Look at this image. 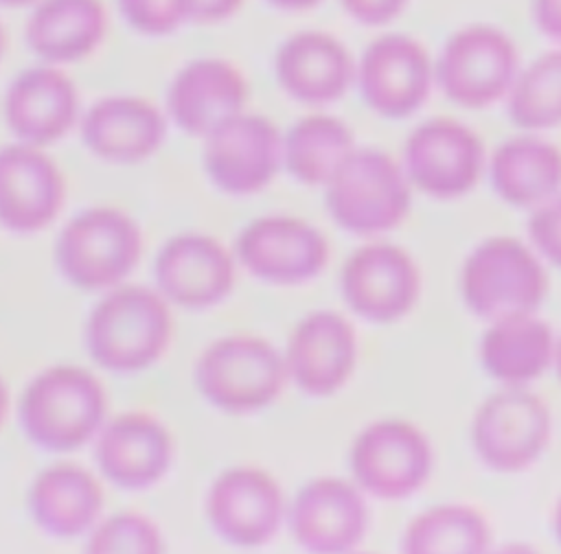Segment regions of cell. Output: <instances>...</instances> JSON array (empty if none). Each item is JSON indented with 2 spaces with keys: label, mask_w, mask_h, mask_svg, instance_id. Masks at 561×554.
<instances>
[{
  "label": "cell",
  "mask_w": 561,
  "mask_h": 554,
  "mask_svg": "<svg viewBox=\"0 0 561 554\" xmlns=\"http://www.w3.org/2000/svg\"><path fill=\"white\" fill-rule=\"evenodd\" d=\"M171 335V309L162 293L156 287L121 282L92 307L83 342L99 368L136 374L162 359Z\"/></svg>",
  "instance_id": "1"
},
{
  "label": "cell",
  "mask_w": 561,
  "mask_h": 554,
  "mask_svg": "<svg viewBox=\"0 0 561 554\" xmlns=\"http://www.w3.org/2000/svg\"><path fill=\"white\" fill-rule=\"evenodd\" d=\"M107 396L81 366H50L35 374L20 399V427L31 445L68 453L94 440L105 423Z\"/></svg>",
  "instance_id": "2"
},
{
  "label": "cell",
  "mask_w": 561,
  "mask_h": 554,
  "mask_svg": "<svg viewBox=\"0 0 561 554\" xmlns=\"http://www.w3.org/2000/svg\"><path fill=\"white\" fill-rule=\"evenodd\" d=\"M142 256V230L121 208L77 212L55 241V265L81 291H107L134 272Z\"/></svg>",
  "instance_id": "3"
},
{
  "label": "cell",
  "mask_w": 561,
  "mask_h": 554,
  "mask_svg": "<svg viewBox=\"0 0 561 554\" xmlns=\"http://www.w3.org/2000/svg\"><path fill=\"white\" fill-rule=\"evenodd\" d=\"M333 221L353 234L397 228L410 210V182L403 166L386 151L355 147L324 184Z\"/></svg>",
  "instance_id": "4"
},
{
  "label": "cell",
  "mask_w": 561,
  "mask_h": 554,
  "mask_svg": "<svg viewBox=\"0 0 561 554\" xmlns=\"http://www.w3.org/2000/svg\"><path fill=\"white\" fill-rule=\"evenodd\" d=\"M517 72L519 48L506 31L489 22L454 31L434 59V81L465 109H484L506 99Z\"/></svg>",
  "instance_id": "5"
},
{
  "label": "cell",
  "mask_w": 561,
  "mask_h": 554,
  "mask_svg": "<svg viewBox=\"0 0 561 554\" xmlns=\"http://www.w3.org/2000/svg\"><path fill=\"white\" fill-rule=\"evenodd\" d=\"M285 359L263 337L226 335L215 339L195 363V385L217 409L250 414L267 407L283 390Z\"/></svg>",
  "instance_id": "6"
},
{
  "label": "cell",
  "mask_w": 561,
  "mask_h": 554,
  "mask_svg": "<svg viewBox=\"0 0 561 554\" xmlns=\"http://www.w3.org/2000/svg\"><path fill=\"white\" fill-rule=\"evenodd\" d=\"M548 289L539 258L513 236H493L471 250L460 272L469 311L482 320L535 313Z\"/></svg>",
  "instance_id": "7"
},
{
  "label": "cell",
  "mask_w": 561,
  "mask_h": 554,
  "mask_svg": "<svg viewBox=\"0 0 561 554\" xmlns=\"http://www.w3.org/2000/svg\"><path fill=\"white\" fill-rule=\"evenodd\" d=\"M550 431L548 405L526 388L508 385L478 407L471 442L489 469L515 473L530 466L543 453Z\"/></svg>",
  "instance_id": "8"
},
{
  "label": "cell",
  "mask_w": 561,
  "mask_h": 554,
  "mask_svg": "<svg viewBox=\"0 0 561 554\" xmlns=\"http://www.w3.org/2000/svg\"><path fill=\"white\" fill-rule=\"evenodd\" d=\"M206 177L226 195L245 197L263 191L283 162V136L261 114L239 112L202 138Z\"/></svg>",
  "instance_id": "9"
},
{
  "label": "cell",
  "mask_w": 561,
  "mask_h": 554,
  "mask_svg": "<svg viewBox=\"0 0 561 554\" xmlns=\"http://www.w3.org/2000/svg\"><path fill=\"white\" fill-rule=\"evenodd\" d=\"M355 81L364 103L379 116L408 118L427 101L434 59L421 39L408 33L375 37L355 64Z\"/></svg>",
  "instance_id": "10"
},
{
  "label": "cell",
  "mask_w": 561,
  "mask_h": 554,
  "mask_svg": "<svg viewBox=\"0 0 561 554\" xmlns=\"http://www.w3.org/2000/svg\"><path fill=\"white\" fill-rule=\"evenodd\" d=\"M484 169L480 136L456 118L436 116L416 125L403 147V171L419 191L451 199L469 193Z\"/></svg>",
  "instance_id": "11"
},
{
  "label": "cell",
  "mask_w": 561,
  "mask_h": 554,
  "mask_svg": "<svg viewBox=\"0 0 561 554\" xmlns=\"http://www.w3.org/2000/svg\"><path fill=\"white\" fill-rule=\"evenodd\" d=\"M351 469L362 490L388 501L403 499L430 477L432 447L408 420H377L355 438Z\"/></svg>",
  "instance_id": "12"
},
{
  "label": "cell",
  "mask_w": 561,
  "mask_h": 554,
  "mask_svg": "<svg viewBox=\"0 0 561 554\" xmlns=\"http://www.w3.org/2000/svg\"><path fill=\"white\" fill-rule=\"evenodd\" d=\"M237 258L259 280L298 285L322 272L329 245L318 228L298 217L265 215L241 230Z\"/></svg>",
  "instance_id": "13"
},
{
  "label": "cell",
  "mask_w": 561,
  "mask_h": 554,
  "mask_svg": "<svg viewBox=\"0 0 561 554\" xmlns=\"http://www.w3.org/2000/svg\"><path fill=\"white\" fill-rule=\"evenodd\" d=\"M156 289L169 304L199 311L228 298L234 285V258L202 232L171 236L153 261Z\"/></svg>",
  "instance_id": "14"
},
{
  "label": "cell",
  "mask_w": 561,
  "mask_h": 554,
  "mask_svg": "<svg viewBox=\"0 0 561 554\" xmlns=\"http://www.w3.org/2000/svg\"><path fill=\"white\" fill-rule=\"evenodd\" d=\"M340 287L344 302L355 315L375 324H388L414 307L421 276L403 247L370 243L348 256Z\"/></svg>",
  "instance_id": "15"
},
{
  "label": "cell",
  "mask_w": 561,
  "mask_h": 554,
  "mask_svg": "<svg viewBox=\"0 0 561 554\" xmlns=\"http://www.w3.org/2000/svg\"><path fill=\"white\" fill-rule=\"evenodd\" d=\"M206 517L213 532L226 543L234 547H261L280 526V486L263 469H228L208 488Z\"/></svg>",
  "instance_id": "16"
},
{
  "label": "cell",
  "mask_w": 561,
  "mask_h": 554,
  "mask_svg": "<svg viewBox=\"0 0 561 554\" xmlns=\"http://www.w3.org/2000/svg\"><path fill=\"white\" fill-rule=\"evenodd\" d=\"M66 199V180L57 162L28 142L0 147V226L13 234L48 228Z\"/></svg>",
  "instance_id": "17"
},
{
  "label": "cell",
  "mask_w": 561,
  "mask_h": 554,
  "mask_svg": "<svg viewBox=\"0 0 561 554\" xmlns=\"http://www.w3.org/2000/svg\"><path fill=\"white\" fill-rule=\"evenodd\" d=\"M94 460L105 482L123 490H145L171 469L173 438L149 412H125L101 425L94 436Z\"/></svg>",
  "instance_id": "18"
},
{
  "label": "cell",
  "mask_w": 561,
  "mask_h": 554,
  "mask_svg": "<svg viewBox=\"0 0 561 554\" xmlns=\"http://www.w3.org/2000/svg\"><path fill=\"white\" fill-rule=\"evenodd\" d=\"M248 81L224 57H197L182 66L167 90V114L188 136L204 138L245 109Z\"/></svg>",
  "instance_id": "19"
},
{
  "label": "cell",
  "mask_w": 561,
  "mask_h": 554,
  "mask_svg": "<svg viewBox=\"0 0 561 554\" xmlns=\"http://www.w3.org/2000/svg\"><path fill=\"white\" fill-rule=\"evenodd\" d=\"M274 77L283 92L307 105H327L355 81V59L346 44L327 31H298L280 42Z\"/></svg>",
  "instance_id": "20"
},
{
  "label": "cell",
  "mask_w": 561,
  "mask_h": 554,
  "mask_svg": "<svg viewBox=\"0 0 561 554\" xmlns=\"http://www.w3.org/2000/svg\"><path fill=\"white\" fill-rule=\"evenodd\" d=\"M4 120L20 142L48 147L79 120L75 81L53 64L22 70L4 94Z\"/></svg>",
  "instance_id": "21"
},
{
  "label": "cell",
  "mask_w": 561,
  "mask_h": 554,
  "mask_svg": "<svg viewBox=\"0 0 561 554\" xmlns=\"http://www.w3.org/2000/svg\"><path fill=\"white\" fill-rule=\"evenodd\" d=\"M362 493L346 480L318 477L305 484L289 510V530L300 547L318 554L351 552L366 532Z\"/></svg>",
  "instance_id": "22"
},
{
  "label": "cell",
  "mask_w": 561,
  "mask_h": 554,
  "mask_svg": "<svg viewBox=\"0 0 561 554\" xmlns=\"http://www.w3.org/2000/svg\"><path fill=\"white\" fill-rule=\"evenodd\" d=\"M357 361V337L346 318L316 311L302 318L287 344L285 368L294 383L311 396L337 392Z\"/></svg>",
  "instance_id": "23"
},
{
  "label": "cell",
  "mask_w": 561,
  "mask_h": 554,
  "mask_svg": "<svg viewBox=\"0 0 561 554\" xmlns=\"http://www.w3.org/2000/svg\"><path fill=\"white\" fill-rule=\"evenodd\" d=\"M167 118L158 105L134 94L99 99L81 118L85 149L110 164H138L164 142Z\"/></svg>",
  "instance_id": "24"
},
{
  "label": "cell",
  "mask_w": 561,
  "mask_h": 554,
  "mask_svg": "<svg viewBox=\"0 0 561 554\" xmlns=\"http://www.w3.org/2000/svg\"><path fill=\"white\" fill-rule=\"evenodd\" d=\"M103 504L99 477L72 462H57L39 471L26 495L33 523L55 539L88 534L99 521Z\"/></svg>",
  "instance_id": "25"
},
{
  "label": "cell",
  "mask_w": 561,
  "mask_h": 554,
  "mask_svg": "<svg viewBox=\"0 0 561 554\" xmlns=\"http://www.w3.org/2000/svg\"><path fill=\"white\" fill-rule=\"evenodd\" d=\"M107 22L101 0H39L26 22V44L44 64H75L101 46Z\"/></svg>",
  "instance_id": "26"
},
{
  "label": "cell",
  "mask_w": 561,
  "mask_h": 554,
  "mask_svg": "<svg viewBox=\"0 0 561 554\" xmlns=\"http://www.w3.org/2000/svg\"><path fill=\"white\" fill-rule=\"evenodd\" d=\"M552 359V331L535 313L493 320L480 342L484 370L506 385H522L541 377Z\"/></svg>",
  "instance_id": "27"
},
{
  "label": "cell",
  "mask_w": 561,
  "mask_h": 554,
  "mask_svg": "<svg viewBox=\"0 0 561 554\" xmlns=\"http://www.w3.org/2000/svg\"><path fill=\"white\" fill-rule=\"evenodd\" d=\"M493 191L513 206H539L561 191V149L535 136L504 140L491 158Z\"/></svg>",
  "instance_id": "28"
},
{
  "label": "cell",
  "mask_w": 561,
  "mask_h": 554,
  "mask_svg": "<svg viewBox=\"0 0 561 554\" xmlns=\"http://www.w3.org/2000/svg\"><path fill=\"white\" fill-rule=\"evenodd\" d=\"M355 147L353 131L342 118L307 114L283 136V164L296 182L324 186Z\"/></svg>",
  "instance_id": "29"
},
{
  "label": "cell",
  "mask_w": 561,
  "mask_h": 554,
  "mask_svg": "<svg viewBox=\"0 0 561 554\" xmlns=\"http://www.w3.org/2000/svg\"><path fill=\"white\" fill-rule=\"evenodd\" d=\"M491 532L484 517L460 504H445L423 510L403 534L408 554H480L489 547Z\"/></svg>",
  "instance_id": "30"
},
{
  "label": "cell",
  "mask_w": 561,
  "mask_h": 554,
  "mask_svg": "<svg viewBox=\"0 0 561 554\" xmlns=\"http://www.w3.org/2000/svg\"><path fill=\"white\" fill-rule=\"evenodd\" d=\"M506 112L511 123L526 131L561 125V48L519 68L506 94Z\"/></svg>",
  "instance_id": "31"
},
{
  "label": "cell",
  "mask_w": 561,
  "mask_h": 554,
  "mask_svg": "<svg viewBox=\"0 0 561 554\" xmlns=\"http://www.w3.org/2000/svg\"><path fill=\"white\" fill-rule=\"evenodd\" d=\"M83 550L88 554H158L164 550V539L147 515L121 510L94 523Z\"/></svg>",
  "instance_id": "32"
},
{
  "label": "cell",
  "mask_w": 561,
  "mask_h": 554,
  "mask_svg": "<svg viewBox=\"0 0 561 554\" xmlns=\"http://www.w3.org/2000/svg\"><path fill=\"white\" fill-rule=\"evenodd\" d=\"M116 2L125 22L134 31L149 37L169 35L186 22L180 0H116Z\"/></svg>",
  "instance_id": "33"
},
{
  "label": "cell",
  "mask_w": 561,
  "mask_h": 554,
  "mask_svg": "<svg viewBox=\"0 0 561 554\" xmlns=\"http://www.w3.org/2000/svg\"><path fill=\"white\" fill-rule=\"evenodd\" d=\"M528 234L535 247L557 267H561V191L537 206L528 219Z\"/></svg>",
  "instance_id": "34"
},
{
  "label": "cell",
  "mask_w": 561,
  "mask_h": 554,
  "mask_svg": "<svg viewBox=\"0 0 561 554\" xmlns=\"http://www.w3.org/2000/svg\"><path fill=\"white\" fill-rule=\"evenodd\" d=\"M410 0H340L344 13L362 26H383L394 22Z\"/></svg>",
  "instance_id": "35"
},
{
  "label": "cell",
  "mask_w": 561,
  "mask_h": 554,
  "mask_svg": "<svg viewBox=\"0 0 561 554\" xmlns=\"http://www.w3.org/2000/svg\"><path fill=\"white\" fill-rule=\"evenodd\" d=\"M184 20L193 24H219L234 18L245 0H180Z\"/></svg>",
  "instance_id": "36"
},
{
  "label": "cell",
  "mask_w": 561,
  "mask_h": 554,
  "mask_svg": "<svg viewBox=\"0 0 561 554\" xmlns=\"http://www.w3.org/2000/svg\"><path fill=\"white\" fill-rule=\"evenodd\" d=\"M530 15L543 37L561 44V0H533Z\"/></svg>",
  "instance_id": "37"
},
{
  "label": "cell",
  "mask_w": 561,
  "mask_h": 554,
  "mask_svg": "<svg viewBox=\"0 0 561 554\" xmlns=\"http://www.w3.org/2000/svg\"><path fill=\"white\" fill-rule=\"evenodd\" d=\"M270 7L287 13H302L320 7L324 0H265Z\"/></svg>",
  "instance_id": "38"
},
{
  "label": "cell",
  "mask_w": 561,
  "mask_h": 554,
  "mask_svg": "<svg viewBox=\"0 0 561 554\" xmlns=\"http://www.w3.org/2000/svg\"><path fill=\"white\" fill-rule=\"evenodd\" d=\"M7 409H9V390H7V383L4 379L0 377V427L7 418Z\"/></svg>",
  "instance_id": "39"
},
{
  "label": "cell",
  "mask_w": 561,
  "mask_h": 554,
  "mask_svg": "<svg viewBox=\"0 0 561 554\" xmlns=\"http://www.w3.org/2000/svg\"><path fill=\"white\" fill-rule=\"evenodd\" d=\"M554 534L561 543V499L557 501V508H554Z\"/></svg>",
  "instance_id": "40"
},
{
  "label": "cell",
  "mask_w": 561,
  "mask_h": 554,
  "mask_svg": "<svg viewBox=\"0 0 561 554\" xmlns=\"http://www.w3.org/2000/svg\"><path fill=\"white\" fill-rule=\"evenodd\" d=\"M39 0H0L2 7H33L37 4Z\"/></svg>",
  "instance_id": "41"
},
{
  "label": "cell",
  "mask_w": 561,
  "mask_h": 554,
  "mask_svg": "<svg viewBox=\"0 0 561 554\" xmlns=\"http://www.w3.org/2000/svg\"><path fill=\"white\" fill-rule=\"evenodd\" d=\"M554 366H557V374H559V379H561V339H559V344H554Z\"/></svg>",
  "instance_id": "42"
},
{
  "label": "cell",
  "mask_w": 561,
  "mask_h": 554,
  "mask_svg": "<svg viewBox=\"0 0 561 554\" xmlns=\"http://www.w3.org/2000/svg\"><path fill=\"white\" fill-rule=\"evenodd\" d=\"M4 50H7V31H4V26L0 22V61L4 57Z\"/></svg>",
  "instance_id": "43"
}]
</instances>
